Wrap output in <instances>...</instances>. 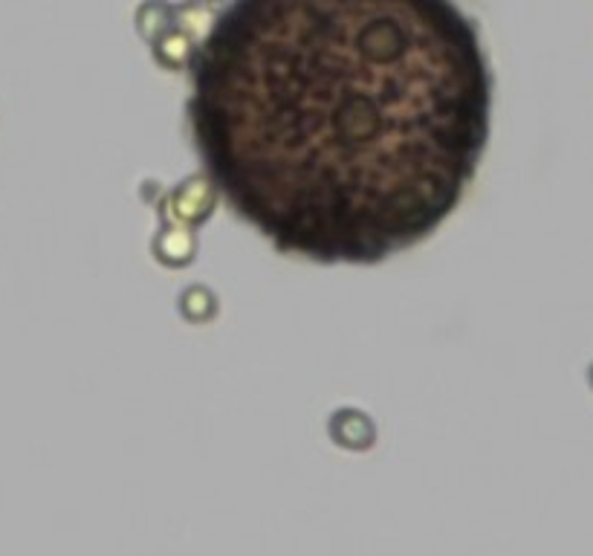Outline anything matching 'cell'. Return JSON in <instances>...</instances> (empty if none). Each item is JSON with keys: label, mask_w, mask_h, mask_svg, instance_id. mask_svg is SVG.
Wrapping results in <instances>:
<instances>
[{"label": "cell", "mask_w": 593, "mask_h": 556, "mask_svg": "<svg viewBox=\"0 0 593 556\" xmlns=\"http://www.w3.org/2000/svg\"><path fill=\"white\" fill-rule=\"evenodd\" d=\"M185 122L226 206L289 259L379 264L469 192L492 73L452 0H232Z\"/></svg>", "instance_id": "obj_1"}, {"label": "cell", "mask_w": 593, "mask_h": 556, "mask_svg": "<svg viewBox=\"0 0 593 556\" xmlns=\"http://www.w3.org/2000/svg\"><path fill=\"white\" fill-rule=\"evenodd\" d=\"M217 189L206 174H192L185 178L183 183H176L171 189L169 201H166V209H169V218L174 224L185 226H201L203 220L212 218V212L217 206Z\"/></svg>", "instance_id": "obj_2"}, {"label": "cell", "mask_w": 593, "mask_h": 556, "mask_svg": "<svg viewBox=\"0 0 593 556\" xmlns=\"http://www.w3.org/2000/svg\"><path fill=\"white\" fill-rule=\"evenodd\" d=\"M328 432H330V438H333V444L351 452L370 450L374 441H377L374 420L360 409H339L337 415L330 418Z\"/></svg>", "instance_id": "obj_3"}, {"label": "cell", "mask_w": 593, "mask_h": 556, "mask_svg": "<svg viewBox=\"0 0 593 556\" xmlns=\"http://www.w3.org/2000/svg\"><path fill=\"white\" fill-rule=\"evenodd\" d=\"M153 259L160 261L162 266H171V270H180V266H189L197 256V235L192 232V226L174 224L162 226L157 238L151 243Z\"/></svg>", "instance_id": "obj_4"}, {"label": "cell", "mask_w": 593, "mask_h": 556, "mask_svg": "<svg viewBox=\"0 0 593 556\" xmlns=\"http://www.w3.org/2000/svg\"><path fill=\"white\" fill-rule=\"evenodd\" d=\"M151 47L153 61H157L162 70H185V67L192 65L197 44H194L192 33H185L183 26H171L169 33L153 41Z\"/></svg>", "instance_id": "obj_5"}, {"label": "cell", "mask_w": 593, "mask_h": 556, "mask_svg": "<svg viewBox=\"0 0 593 556\" xmlns=\"http://www.w3.org/2000/svg\"><path fill=\"white\" fill-rule=\"evenodd\" d=\"M134 26L148 44H153L171 26H176V7L169 0H142L134 12Z\"/></svg>", "instance_id": "obj_6"}, {"label": "cell", "mask_w": 593, "mask_h": 556, "mask_svg": "<svg viewBox=\"0 0 593 556\" xmlns=\"http://www.w3.org/2000/svg\"><path fill=\"white\" fill-rule=\"evenodd\" d=\"M176 307H180V314H183L185 322L192 325H206L212 322L217 316V298L209 287H203V284H192V287H185L176 298Z\"/></svg>", "instance_id": "obj_7"}, {"label": "cell", "mask_w": 593, "mask_h": 556, "mask_svg": "<svg viewBox=\"0 0 593 556\" xmlns=\"http://www.w3.org/2000/svg\"><path fill=\"white\" fill-rule=\"evenodd\" d=\"M192 7H209V3H217V0H189Z\"/></svg>", "instance_id": "obj_8"}]
</instances>
